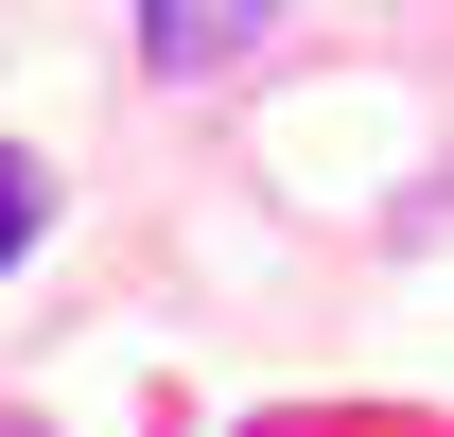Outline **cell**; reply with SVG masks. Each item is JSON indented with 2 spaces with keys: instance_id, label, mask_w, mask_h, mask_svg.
I'll return each instance as SVG.
<instances>
[{
  "instance_id": "cell-3",
  "label": "cell",
  "mask_w": 454,
  "mask_h": 437,
  "mask_svg": "<svg viewBox=\"0 0 454 437\" xmlns=\"http://www.w3.org/2000/svg\"><path fill=\"white\" fill-rule=\"evenodd\" d=\"M0 437H35V420H0Z\"/></svg>"
},
{
  "instance_id": "cell-2",
  "label": "cell",
  "mask_w": 454,
  "mask_h": 437,
  "mask_svg": "<svg viewBox=\"0 0 454 437\" xmlns=\"http://www.w3.org/2000/svg\"><path fill=\"white\" fill-rule=\"evenodd\" d=\"M35 227H53V175H35V158H0V263H35Z\"/></svg>"
},
{
  "instance_id": "cell-1",
  "label": "cell",
  "mask_w": 454,
  "mask_h": 437,
  "mask_svg": "<svg viewBox=\"0 0 454 437\" xmlns=\"http://www.w3.org/2000/svg\"><path fill=\"white\" fill-rule=\"evenodd\" d=\"M262 18H280V0H140V70H175V88H192V70H245Z\"/></svg>"
}]
</instances>
